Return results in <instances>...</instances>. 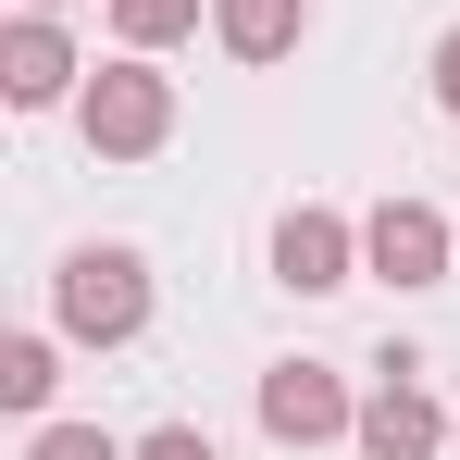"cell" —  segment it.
Returning <instances> with one entry per match:
<instances>
[{"label": "cell", "instance_id": "4", "mask_svg": "<svg viewBox=\"0 0 460 460\" xmlns=\"http://www.w3.org/2000/svg\"><path fill=\"white\" fill-rule=\"evenodd\" d=\"M249 411H261V436H274V448H336V436H361L349 374H336V361H311V349H299V361H274Z\"/></svg>", "mask_w": 460, "mask_h": 460}, {"label": "cell", "instance_id": "11", "mask_svg": "<svg viewBox=\"0 0 460 460\" xmlns=\"http://www.w3.org/2000/svg\"><path fill=\"white\" fill-rule=\"evenodd\" d=\"M25 460H137V448H125V436H100V423H38Z\"/></svg>", "mask_w": 460, "mask_h": 460}, {"label": "cell", "instance_id": "10", "mask_svg": "<svg viewBox=\"0 0 460 460\" xmlns=\"http://www.w3.org/2000/svg\"><path fill=\"white\" fill-rule=\"evenodd\" d=\"M100 13H112V50H174L212 25V0H100Z\"/></svg>", "mask_w": 460, "mask_h": 460}, {"label": "cell", "instance_id": "9", "mask_svg": "<svg viewBox=\"0 0 460 460\" xmlns=\"http://www.w3.org/2000/svg\"><path fill=\"white\" fill-rule=\"evenodd\" d=\"M50 385H63V336H0V411L50 423Z\"/></svg>", "mask_w": 460, "mask_h": 460}, {"label": "cell", "instance_id": "6", "mask_svg": "<svg viewBox=\"0 0 460 460\" xmlns=\"http://www.w3.org/2000/svg\"><path fill=\"white\" fill-rule=\"evenodd\" d=\"M75 87H87V63L63 38V13H13L0 25V100L13 112H75Z\"/></svg>", "mask_w": 460, "mask_h": 460}, {"label": "cell", "instance_id": "2", "mask_svg": "<svg viewBox=\"0 0 460 460\" xmlns=\"http://www.w3.org/2000/svg\"><path fill=\"white\" fill-rule=\"evenodd\" d=\"M75 137H87L100 162H150L162 137H174V75H162V50H112V63H87Z\"/></svg>", "mask_w": 460, "mask_h": 460}, {"label": "cell", "instance_id": "8", "mask_svg": "<svg viewBox=\"0 0 460 460\" xmlns=\"http://www.w3.org/2000/svg\"><path fill=\"white\" fill-rule=\"evenodd\" d=\"M212 38H225V63H287L311 38V0H212Z\"/></svg>", "mask_w": 460, "mask_h": 460}, {"label": "cell", "instance_id": "14", "mask_svg": "<svg viewBox=\"0 0 460 460\" xmlns=\"http://www.w3.org/2000/svg\"><path fill=\"white\" fill-rule=\"evenodd\" d=\"M25 13H87V0H25Z\"/></svg>", "mask_w": 460, "mask_h": 460}, {"label": "cell", "instance_id": "5", "mask_svg": "<svg viewBox=\"0 0 460 460\" xmlns=\"http://www.w3.org/2000/svg\"><path fill=\"white\" fill-rule=\"evenodd\" d=\"M448 261H460V236H448L436 199H374V212H361V274H374V287L423 299V287H448Z\"/></svg>", "mask_w": 460, "mask_h": 460}, {"label": "cell", "instance_id": "12", "mask_svg": "<svg viewBox=\"0 0 460 460\" xmlns=\"http://www.w3.org/2000/svg\"><path fill=\"white\" fill-rule=\"evenodd\" d=\"M137 460H225V448H212L199 423H150V436H137Z\"/></svg>", "mask_w": 460, "mask_h": 460}, {"label": "cell", "instance_id": "13", "mask_svg": "<svg viewBox=\"0 0 460 460\" xmlns=\"http://www.w3.org/2000/svg\"><path fill=\"white\" fill-rule=\"evenodd\" d=\"M436 112H448V125H460V25H448V38H436Z\"/></svg>", "mask_w": 460, "mask_h": 460}, {"label": "cell", "instance_id": "3", "mask_svg": "<svg viewBox=\"0 0 460 460\" xmlns=\"http://www.w3.org/2000/svg\"><path fill=\"white\" fill-rule=\"evenodd\" d=\"M361 460H436L448 448V411H436V385H423V349H385L374 385H361Z\"/></svg>", "mask_w": 460, "mask_h": 460}, {"label": "cell", "instance_id": "7", "mask_svg": "<svg viewBox=\"0 0 460 460\" xmlns=\"http://www.w3.org/2000/svg\"><path fill=\"white\" fill-rule=\"evenodd\" d=\"M274 287H287V299H336V287H361V225L323 212V199H299V212L274 225Z\"/></svg>", "mask_w": 460, "mask_h": 460}, {"label": "cell", "instance_id": "15", "mask_svg": "<svg viewBox=\"0 0 460 460\" xmlns=\"http://www.w3.org/2000/svg\"><path fill=\"white\" fill-rule=\"evenodd\" d=\"M448 448H460V411H448Z\"/></svg>", "mask_w": 460, "mask_h": 460}, {"label": "cell", "instance_id": "1", "mask_svg": "<svg viewBox=\"0 0 460 460\" xmlns=\"http://www.w3.org/2000/svg\"><path fill=\"white\" fill-rule=\"evenodd\" d=\"M150 249H125V236H87L50 261V336L63 349H137L150 336Z\"/></svg>", "mask_w": 460, "mask_h": 460}]
</instances>
